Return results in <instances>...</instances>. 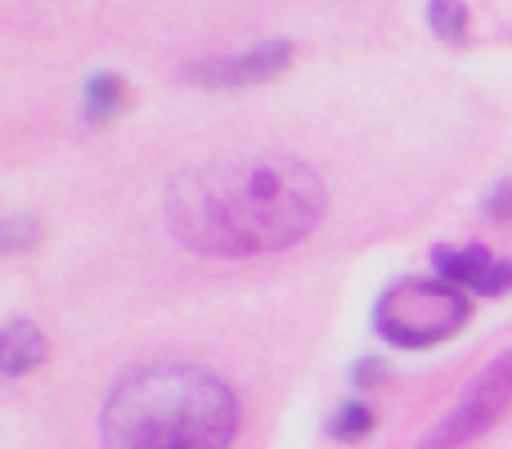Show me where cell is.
Returning <instances> with one entry per match:
<instances>
[{
	"label": "cell",
	"mask_w": 512,
	"mask_h": 449,
	"mask_svg": "<svg viewBox=\"0 0 512 449\" xmlns=\"http://www.w3.org/2000/svg\"><path fill=\"white\" fill-rule=\"evenodd\" d=\"M373 427H378V414H373L369 400H342L337 414L328 418L333 441H364V436H373Z\"/></svg>",
	"instance_id": "obj_10"
},
{
	"label": "cell",
	"mask_w": 512,
	"mask_h": 449,
	"mask_svg": "<svg viewBox=\"0 0 512 449\" xmlns=\"http://www.w3.org/2000/svg\"><path fill=\"white\" fill-rule=\"evenodd\" d=\"M292 63V41H261L243 54H225V59H207L198 68H189V77L198 86L212 90H239V86H261V81H274L283 68Z\"/></svg>",
	"instance_id": "obj_5"
},
{
	"label": "cell",
	"mask_w": 512,
	"mask_h": 449,
	"mask_svg": "<svg viewBox=\"0 0 512 449\" xmlns=\"http://www.w3.org/2000/svg\"><path fill=\"white\" fill-rule=\"evenodd\" d=\"M486 212L495 216V221H512V180H504V185L486 198Z\"/></svg>",
	"instance_id": "obj_12"
},
{
	"label": "cell",
	"mask_w": 512,
	"mask_h": 449,
	"mask_svg": "<svg viewBox=\"0 0 512 449\" xmlns=\"http://www.w3.org/2000/svg\"><path fill=\"white\" fill-rule=\"evenodd\" d=\"M36 243H41L36 216H0V252H27Z\"/></svg>",
	"instance_id": "obj_11"
},
{
	"label": "cell",
	"mask_w": 512,
	"mask_h": 449,
	"mask_svg": "<svg viewBox=\"0 0 512 449\" xmlns=\"http://www.w3.org/2000/svg\"><path fill=\"white\" fill-rule=\"evenodd\" d=\"M387 378V369H382V360H360V369H355V382L360 387H373V382Z\"/></svg>",
	"instance_id": "obj_13"
},
{
	"label": "cell",
	"mask_w": 512,
	"mask_h": 449,
	"mask_svg": "<svg viewBox=\"0 0 512 449\" xmlns=\"http://www.w3.org/2000/svg\"><path fill=\"white\" fill-rule=\"evenodd\" d=\"M126 108V81L117 72H95L81 90V113L86 122H117Z\"/></svg>",
	"instance_id": "obj_8"
},
{
	"label": "cell",
	"mask_w": 512,
	"mask_h": 449,
	"mask_svg": "<svg viewBox=\"0 0 512 449\" xmlns=\"http://www.w3.org/2000/svg\"><path fill=\"white\" fill-rule=\"evenodd\" d=\"M45 364V333L32 319H9L0 324V373L5 378H23V373Z\"/></svg>",
	"instance_id": "obj_7"
},
{
	"label": "cell",
	"mask_w": 512,
	"mask_h": 449,
	"mask_svg": "<svg viewBox=\"0 0 512 449\" xmlns=\"http://www.w3.org/2000/svg\"><path fill=\"white\" fill-rule=\"evenodd\" d=\"M472 301L463 288L445 279H400L373 306V324L400 351H427L441 346L468 324Z\"/></svg>",
	"instance_id": "obj_3"
},
{
	"label": "cell",
	"mask_w": 512,
	"mask_h": 449,
	"mask_svg": "<svg viewBox=\"0 0 512 449\" xmlns=\"http://www.w3.org/2000/svg\"><path fill=\"white\" fill-rule=\"evenodd\" d=\"M239 400L230 382L189 360L131 369L99 409L104 449H230Z\"/></svg>",
	"instance_id": "obj_2"
},
{
	"label": "cell",
	"mask_w": 512,
	"mask_h": 449,
	"mask_svg": "<svg viewBox=\"0 0 512 449\" xmlns=\"http://www.w3.org/2000/svg\"><path fill=\"white\" fill-rule=\"evenodd\" d=\"M436 279L454 283L472 297H504L512 292V261L490 256L486 247H441L436 252Z\"/></svg>",
	"instance_id": "obj_6"
},
{
	"label": "cell",
	"mask_w": 512,
	"mask_h": 449,
	"mask_svg": "<svg viewBox=\"0 0 512 449\" xmlns=\"http://www.w3.org/2000/svg\"><path fill=\"white\" fill-rule=\"evenodd\" d=\"M508 409H512V351L490 360L486 369L468 382V391L454 400V409L423 436L418 449H463V445L481 441Z\"/></svg>",
	"instance_id": "obj_4"
},
{
	"label": "cell",
	"mask_w": 512,
	"mask_h": 449,
	"mask_svg": "<svg viewBox=\"0 0 512 449\" xmlns=\"http://www.w3.org/2000/svg\"><path fill=\"white\" fill-rule=\"evenodd\" d=\"M427 27L445 45H468V0H427Z\"/></svg>",
	"instance_id": "obj_9"
},
{
	"label": "cell",
	"mask_w": 512,
	"mask_h": 449,
	"mask_svg": "<svg viewBox=\"0 0 512 449\" xmlns=\"http://www.w3.org/2000/svg\"><path fill=\"white\" fill-rule=\"evenodd\" d=\"M324 180L292 158H239L180 176L167 189V221L203 256L283 252L315 234Z\"/></svg>",
	"instance_id": "obj_1"
}]
</instances>
